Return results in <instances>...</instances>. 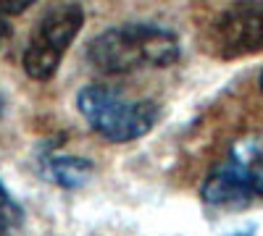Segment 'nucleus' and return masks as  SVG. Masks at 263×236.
Instances as JSON below:
<instances>
[{"mask_svg":"<svg viewBox=\"0 0 263 236\" xmlns=\"http://www.w3.org/2000/svg\"><path fill=\"white\" fill-rule=\"evenodd\" d=\"M0 111H3V105H0Z\"/></svg>","mask_w":263,"mask_h":236,"instance_id":"11","label":"nucleus"},{"mask_svg":"<svg viewBox=\"0 0 263 236\" xmlns=\"http://www.w3.org/2000/svg\"><path fill=\"white\" fill-rule=\"evenodd\" d=\"M32 3H34V0H0V16L11 21L13 16L24 13Z\"/></svg>","mask_w":263,"mask_h":236,"instance_id":"8","label":"nucleus"},{"mask_svg":"<svg viewBox=\"0 0 263 236\" xmlns=\"http://www.w3.org/2000/svg\"><path fill=\"white\" fill-rule=\"evenodd\" d=\"M82 24L84 13L79 6H61L50 11L29 37V45L24 50V71L40 81L50 79L58 71V63L79 34Z\"/></svg>","mask_w":263,"mask_h":236,"instance_id":"4","label":"nucleus"},{"mask_svg":"<svg viewBox=\"0 0 263 236\" xmlns=\"http://www.w3.org/2000/svg\"><path fill=\"white\" fill-rule=\"evenodd\" d=\"M50 170L53 176L61 186H82L87 181V176H90L92 170V163L84 160V158H53L50 160Z\"/></svg>","mask_w":263,"mask_h":236,"instance_id":"6","label":"nucleus"},{"mask_svg":"<svg viewBox=\"0 0 263 236\" xmlns=\"http://www.w3.org/2000/svg\"><path fill=\"white\" fill-rule=\"evenodd\" d=\"M87 58L95 69L105 74H126L137 69H163L179 60V42L171 32L147 27V24H132L116 27L98 34Z\"/></svg>","mask_w":263,"mask_h":236,"instance_id":"1","label":"nucleus"},{"mask_svg":"<svg viewBox=\"0 0 263 236\" xmlns=\"http://www.w3.org/2000/svg\"><path fill=\"white\" fill-rule=\"evenodd\" d=\"M216 53L224 58L263 50V0H242L227 8L211 29Z\"/></svg>","mask_w":263,"mask_h":236,"instance_id":"5","label":"nucleus"},{"mask_svg":"<svg viewBox=\"0 0 263 236\" xmlns=\"http://www.w3.org/2000/svg\"><path fill=\"white\" fill-rule=\"evenodd\" d=\"M253 197H263V137L237 139L203 184V200L216 207L248 205Z\"/></svg>","mask_w":263,"mask_h":236,"instance_id":"3","label":"nucleus"},{"mask_svg":"<svg viewBox=\"0 0 263 236\" xmlns=\"http://www.w3.org/2000/svg\"><path fill=\"white\" fill-rule=\"evenodd\" d=\"M21 221H24V212L0 181V236H11L21 226Z\"/></svg>","mask_w":263,"mask_h":236,"instance_id":"7","label":"nucleus"},{"mask_svg":"<svg viewBox=\"0 0 263 236\" xmlns=\"http://www.w3.org/2000/svg\"><path fill=\"white\" fill-rule=\"evenodd\" d=\"M77 108L108 142H132L147 134L158 121V108L145 100H126L105 84H90L77 97Z\"/></svg>","mask_w":263,"mask_h":236,"instance_id":"2","label":"nucleus"},{"mask_svg":"<svg viewBox=\"0 0 263 236\" xmlns=\"http://www.w3.org/2000/svg\"><path fill=\"white\" fill-rule=\"evenodd\" d=\"M260 90H263V74H260Z\"/></svg>","mask_w":263,"mask_h":236,"instance_id":"10","label":"nucleus"},{"mask_svg":"<svg viewBox=\"0 0 263 236\" xmlns=\"http://www.w3.org/2000/svg\"><path fill=\"white\" fill-rule=\"evenodd\" d=\"M8 24H11V21L0 16V45H3V39H6V34H8Z\"/></svg>","mask_w":263,"mask_h":236,"instance_id":"9","label":"nucleus"}]
</instances>
